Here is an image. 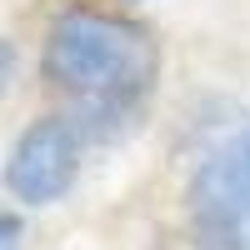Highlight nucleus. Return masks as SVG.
<instances>
[{
  "mask_svg": "<svg viewBox=\"0 0 250 250\" xmlns=\"http://www.w3.org/2000/svg\"><path fill=\"white\" fill-rule=\"evenodd\" d=\"M150 30L100 10H65L45 35V80L95 110H125L155 85Z\"/></svg>",
  "mask_w": 250,
  "mask_h": 250,
  "instance_id": "nucleus-1",
  "label": "nucleus"
},
{
  "mask_svg": "<svg viewBox=\"0 0 250 250\" xmlns=\"http://www.w3.org/2000/svg\"><path fill=\"white\" fill-rule=\"evenodd\" d=\"M190 230L200 250H250V155L215 150L190 180Z\"/></svg>",
  "mask_w": 250,
  "mask_h": 250,
  "instance_id": "nucleus-2",
  "label": "nucleus"
},
{
  "mask_svg": "<svg viewBox=\"0 0 250 250\" xmlns=\"http://www.w3.org/2000/svg\"><path fill=\"white\" fill-rule=\"evenodd\" d=\"M80 175V130L65 115H40L25 125L5 165V185L25 205H50L75 185Z\"/></svg>",
  "mask_w": 250,
  "mask_h": 250,
  "instance_id": "nucleus-3",
  "label": "nucleus"
},
{
  "mask_svg": "<svg viewBox=\"0 0 250 250\" xmlns=\"http://www.w3.org/2000/svg\"><path fill=\"white\" fill-rule=\"evenodd\" d=\"M10 80H15V45L0 35V95L10 90Z\"/></svg>",
  "mask_w": 250,
  "mask_h": 250,
  "instance_id": "nucleus-4",
  "label": "nucleus"
},
{
  "mask_svg": "<svg viewBox=\"0 0 250 250\" xmlns=\"http://www.w3.org/2000/svg\"><path fill=\"white\" fill-rule=\"evenodd\" d=\"M245 155H250V135H245Z\"/></svg>",
  "mask_w": 250,
  "mask_h": 250,
  "instance_id": "nucleus-5",
  "label": "nucleus"
}]
</instances>
